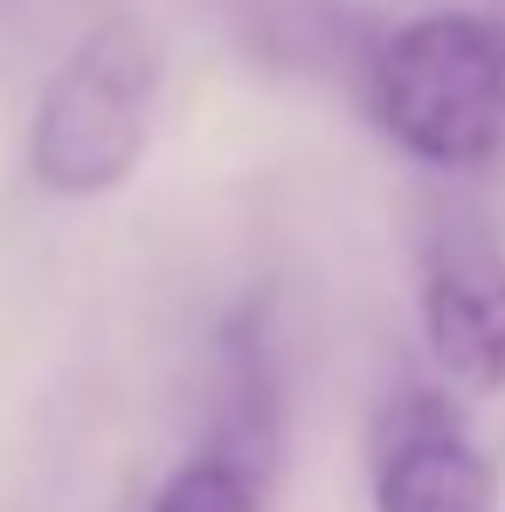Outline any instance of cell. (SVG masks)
<instances>
[{
  "instance_id": "6da1fadb",
  "label": "cell",
  "mask_w": 505,
  "mask_h": 512,
  "mask_svg": "<svg viewBox=\"0 0 505 512\" xmlns=\"http://www.w3.org/2000/svg\"><path fill=\"white\" fill-rule=\"evenodd\" d=\"M367 104L422 167H485L505 139V28L464 7L402 21L367 63Z\"/></svg>"
},
{
  "instance_id": "7a4b0ae2",
  "label": "cell",
  "mask_w": 505,
  "mask_h": 512,
  "mask_svg": "<svg viewBox=\"0 0 505 512\" xmlns=\"http://www.w3.org/2000/svg\"><path fill=\"white\" fill-rule=\"evenodd\" d=\"M160 111V42L139 21H104L56 63L28 118V173L56 201L118 194L146 146Z\"/></svg>"
},
{
  "instance_id": "3957f363",
  "label": "cell",
  "mask_w": 505,
  "mask_h": 512,
  "mask_svg": "<svg viewBox=\"0 0 505 512\" xmlns=\"http://www.w3.org/2000/svg\"><path fill=\"white\" fill-rule=\"evenodd\" d=\"M374 512H499V471L436 381H402L367 436Z\"/></svg>"
},
{
  "instance_id": "277c9868",
  "label": "cell",
  "mask_w": 505,
  "mask_h": 512,
  "mask_svg": "<svg viewBox=\"0 0 505 512\" xmlns=\"http://www.w3.org/2000/svg\"><path fill=\"white\" fill-rule=\"evenodd\" d=\"M422 340L450 395H505V256L485 236L429 243Z\"/></svg>"
},
{
  "instance_id": "5b68a950",
  "label": "cell",
  "mask_w": 505,
  "mask_h": 512,
  "mask_svg": "<svg viewBox=\"0 0 505 512\" xmlns=\"http://www.w3.org/2000/svg\"><path fill=\"white\" fill-rule=\"evenodd\" d=\"M208 457L236 464L250 485H277L284 464V374H277V346L263 298L222 319L215 340V381H208Z\"/></svg>"
},
{
  "instance_id": "8992f818",
  "label": "cell",
  "mask_w": 505,
  "mask_h": 512,
  "mask_svg": "<svg viewBox=\"0 0 505 512\" xmlns=\"http://www.w3.org/2000/svg\"><path fill=\"white\" fill-rule=\"evenodd\" d=\"M263 499H270V492L250 485L236 464H222V457L194 450L180 471H167V485L153 492V512H256Z\"/></svg>"
}]
</instances>
